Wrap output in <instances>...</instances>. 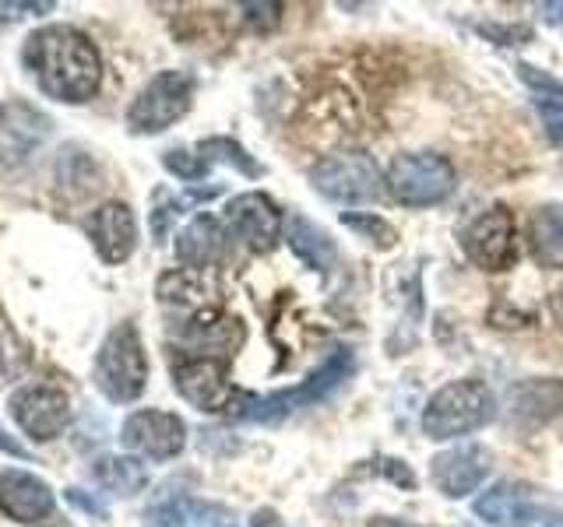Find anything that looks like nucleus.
<instances>
[{"instance_id": "18", "label": "nucleus", "mask_w": 563, "mask_h": 527, "mask_svg": "<svg viewBox=\"0 0 563 527\" xmlns=\"http://www.w3.org/2000/svg\"><path fill=\"white\" fill-rule=\"evenodd\" d=\"M155 292H158V303H163V306L187 310L194 316V313L216 310L219 281H216V274L198 271V268H176V271L158 278Z\"/></svg>"}, {"instance_id": "26", "label": "nucleus", "mask_w": 563, "mask_h": 527, "mask_svg": "<svg viewBox=\"0 0 563 527\" xmlns=\"http://www.w3.org/2000/svg\"><path fill=\"white\" fill-rule=\"evenodd\" d=\"M342 225H349L352 233H360L363 239H369V243H377L380 250H391V246L398 243V233H395V225H387L380 215H356V211H345L342 215Z\"/></svg>"}, {"instance_id": "6", "label": "nucleus", "mask_w": 563, "mask_h": 527, "mask_svg": "<svg viewBox=\"0 0 563 527\" xmlns=\"http://www.w3.org/2000/svg\"><path fill=\"white\" fill-rule=\"evenodd\" d=\"M194 88H198V81H194L190 70H158L131 102V134H163L176 120H184L194 102Z\"/></svg>"}, {"instance_id": "9", "label": "nucleus", "mask_w": 563, "mask_h": 527, "mask_svg": "<svg viewBox=\"0 0 563 527\" xmlns=\"http://www.w3.org/2000/svg\"><path fill=\"white\" fill-rule=\"evenodd\" d=\"M11 418L18 422L29 439L35 444H49L57 439L67 422H70V401L60 386H49V383H29V386H18L8 401Z\"/></svg>"}, {"instance_id": "35", "label": "nucleus", "mask_w": 563, "mask_h": 527, "mask_svg": "<svg viewBox=\"0 0 563 527\" xmlns=\"http://www.w3.org/2000/svg\"><path fill=\"white\" fill-rule=\"evenodd\" d=\"M369 527H416L409 520H395V517H374L369 520Z\"/></svg>"}, {"instance_id": "17", "label": "nucleus", "mask_w": 563, "mask_h": 527, "mask_svg": "<svg viewBox=\"0 0 563 527\" xmlns=\"http://www.w3.org/2000/svg\"><path fill=\"white\" fill-rule=\"evenodd\" d=\"M145 527H236V514L198 496H169L145 509Z\"/></svg>"}, {"instance_id": "30", "label": "nucleus", "mask_w": 563, "mask_h": 527, "mask_svg": "<svg viewBox=\"0 0 563 527\" xmlns=\"http://www.w3.org/2000/svg\"><path fill=\"white\" fill-rule=\"evenodd\" d=\"M483 35H500V46H518L515 40H532L528 29H493V25H479Z\"/></svg>"}, {"instance_id": "33", "label": "nucleus", "mask_w": 563, "mask_h": 527, "mask_svg": "<svg viewBox=\"0 0 563 527\" xmlns=\"http://www.w3.org/2000/svg\"><path fill=\"white\" fill-rule=\"evenodd\" d=\"M246 527H286V524H282V517L275 514V509H257L254 520Z\"/></svg>"}, {"instance_id": "21", "label": "nucleus", "mask_w": 563, "mask_h": 527, "mask_svg": "<svg viewBox=\"0 0 563 527\" xmlns=\"http://www.w3.org/2000/svg\"><path fill=\"white\" fill-rule=\"evenodd\" d=\"M475 514L493 527H528L536 517V503L525 492V485L497 482L475 500Z\"/></svg>"}, {"instance_id": "20", "label": "nucleus", "mask_w": 563, "mask_h": 527, "mask_svg": "<svg viewBox=\"0 0 563 527\" xmlns=\"http://www.w3.org/2000/svg\"><path fill=\"white\" fill-rule=\"evenodd\" d=\"M225 250V228L216 215H198L184 225V233L176 236V260L184 268L208 271Z\"/></svg>"}, {"instance_id": "29", "label": "nucleus", "mask_w": 563, "mask_h": 527, "mask_svg": "<svg viewBox=\"0 0 563 527\" xmlns=\"http://www.w3.org/2000/svg\"><path fill=\"white\" fill-rule=\"evenodd\" d=\"M57 4H0V25H11V22H22V18H40V14H49Z\"/></svg>"}, {"instance_id": "32", "label": "nucleus", "mask_w": 563, "mask_h": 527, "mask_svg": "<svg viewBox=\"0 0 563 527\" xmlns=\"http://www.w3.org/2000/svg\"><path fill=\"white\" fill-rule=\"evenodd\" d=\"M67 500L75 503L78 509H88V514H96V517H102V506L96 503V500H88V496H81L78 489H67Z\"/></svg>"}, {"instance_id": "12", "label": "nucleus", "mask_w": 563, "mask_h": 527, "mask_svg": "<svg viewBox=\"0 0 563 527\" xmlns=\"http://www.w3.org/2000/svg\"><path fill=\"white\" fill-rule=\"evenodd\" d=\"M225 225L240 243L251 246L254 254H268L282 239V211L264 193H240L225 204Z\"/></svg>"}, {"instance_id": "22", "label": "nucleus", "mask_w": 563, "mask_h": 527, "mask_svg": "<svg viewBox=\"0 0 563 527\" xmlns=\"http://www.w3.org/2000/svg\"><path fill=\"white\" fill-rule=\"evenodd\" d=\"M286 239H289V250L307 264L310 271H321L328 274L339 260V250H334V239L324 233L321 225H313L310 218H303L299 211L286 218Z\"/></svg>"}, {"instance_id": "8", "label": "nucleus", "mask_w": 563, "mask_h": 527, "mask_svg": "<svg viewBox=\"0 0 563 527\" xmlns=\"http://www.w3.org/2000/svg\"><path fill=\"white\" fill-rule=\"evenodd\" d=\"M173 386L180 391L187 404L198 412L219 415L233 412L236 404V386L229 380V362L211 359V356H180L173 362Z\"/></svg>"}, {"instance_id": "27", "label": "nucleus", "mask_w": 563, "mask_h": 527, "mask_svg": "<svg viewBox=\"0 0 563 527\" xmlns=\"http://www.w3.org/2000/svg\"><path fill=\"white\" fill-rule=\"evenodd\" d=\"M163 166L176 176V180H184V183H198V180H205L208 176V162L198 155V148L194 152H187V148H173V152H166L163 155Z\"/></svg>"}, {"instance_id": "24", "label": "nucleus", "mask_w": 563, "mask_h": 527, "mask_svg": "<svg viewBox=\"0 0 563 527\" xmlns=\"http://www.w3.org/2000/svg\"><path fill=\"white\" fill-rule=\"evenodd\" d=\"M528 243H532V257L542 268H563V208L560 204L536 208L532 225H528Z\"/></svg>"}, {"instance_id": "16", "label": "nucleus", "mask_w": 563, "mask_h": 527, "mask_svg": "<svg viewBox=\"0 0 563 527\" xmlns=\"http://www.w3.org/2000/svg\"><path fill=\"white\" fill-rule=\"evenodd\" d=\"M57 496L53 489L29 471H4L0 474V514L14 524H40L53 514Z\"/></svg>"}, {"instance_id": "10", "label": "nucleus", "mask_w": 563, "mask_h": 527, "mask_svg": "<svg viewBox=\"0 0 563 527\" xmlns=\"http://www.w3.org/2000/svg\"><path fill=\"white\" fill-rule=\"evenodd\" d=\"M462 250L483 271H504L515 264V215L504 204H493L475 215L462 233Z\"/></svg>"}, {"instance_id": "36", "label": "nucleus", "mask_w": 563, "mask_h": 527, "mask_svg": "<svg viewBox=\"0 0 563 527\" xmlns=\"http://www.w3.org/2000/svg\"><path fill=\"white\" fill-rule=\"evenodd\" d=\"M542 527H563V517H550V520H542Z\"/></svg>"}, {"instance_id": "31", "label": "nucleus", "mask_w": 563, "mask_h": 527, "mask_svg": "<svg viewBox=\"0 0 563 527\" xmlns=\"http://www.w3.org/2000/svg\"><path fill=\"white\" fill-rule=\"evenodd\" d=\"M0 453H11V457H29V447L18 444V439L0 426Z\"/></svg>"}, {"instance_id": "28", "label": "nucleus", "mask_w": 563, "mask_h": 527, "mask_svg": "<svg viewBox=\"0 0 563 527\" xmlns=\"http://www.w3.org/2000/svg\"><path fill=\"white\" fill-rule=\"evenodd\" d=\"M539 116L542 127L556 145H563V99H539Z\"/></svg>"}, {"instance_id": "34", "label": "nucleus", "mask_w": 563, "mask_h": 527, "mask_svg": "<svg viewBox=\"0 0 563 527\" xmlns=\"http://www.w3.org/2000/svg\"><path fill=\"white\" fill-rule=\"evenodd\" d=\"M539 14L550 25H563V4H539Z\"/></svg>"}, {"instance_id": "19", "label": "nucleus", "mask_w": 563, "mask_h": 527, "mask_svg": "<svg viewBox=\"0 0 563 527\" xmlns=\"http://www.w3.org/2000/svg\"><path fill=\"white\" fill-rule=\"evenodd\" d=\"M560 412H563V383L556 377L525 380L510 391V415L528 429L545 426V422H553Z\"/></svg>"}, {"instance_id": "13", "label": "nucleus", "mask_w": 563, "mask_h": 527, "mask_svg": "<svg viewBox=\"0 0 563 527\" xmlns=\"http://www.w3.org/2000/svg\"><path fill=\"white\" fill-rule=\"evenodd\" d=\"M489 450L483 444H457L444 453H437L430 461V479L433 485L451 500H462L468 492L483 485L489 471Z\"/></svg>"}, {"instance_id": "15", "label": "nucleus", "mask_w": 563, "mask_h": 527, "mask_svg": "<svg viewBox=\"0 0 563 527\" xmlns=\"http://www.w3.org/2000/svg\"><path fill=\"white\" fill-rule=\"evenodd\" d=\"M180 341L190 348L187 356H211V359H225L243 345V324L236 316H225L219 310H205L194 313L187 324H180Z\"/></svg>"}, {"instance_id": "14", "label": "nucleus", "mask_w": 563, "mask_h": 527, "mask_svg": "<svg viewBox=\"0 0 563 527\" xmlns=\"http://www.w3.org/2000/svg\"><path fill=\"white\" fill-rule=\"evenodd\" d=\"M85 233L106 264H123L137 246V218L123 201H106L85 218Z\"/></svg>"}, {"instance_id": "25", "label": "nucleus", "mask_w": 563, "mask_h": 527, "mask_svg": "<svg viewBox=\"0 0 563 527\" xmlns=\"http://www.w3.org/2000/svg\"><path fill=\"white\" fill-rule=\"evenodd\" d=\"M198 155L205 158L208 166L222 162V166L240 169L243 176H261V166L254 162L251 155H246L243 145H236L233 137H208V141H201V145H198Z\"/></svg>"}, {"instance_id": "1", "label": "nucleus", "mask_w": 563, "mask_h": 527, "mask_svg": "<svg viewBox=\"0 0 563 527\" xmlns=\"http://www.w3.org/2000/svg\"><path fill=\"white\" fill-rule=\"evenodd\" d=\"M22 64L49 99L78 105L102 85V60L96 43L75 25H46L32 32L22 49Z\"/></svg>"}, {"instance_id": "4", "label": "nucleus", "mask_w": 563, "mask_h": 527, "mask_svg": "<svg viewBox=\"0 0 563 527\" xmlns=\"http://www.w3.org/2000/svg\"><path fill=\"white\" fill-rule=\"evenodd\" d=\"M497 415V401L483 380H451L430 397L427 412H422V433L430 439H457Z\"/></svg>"}, {"instance_id": "3", "label": "nucleus", "mask_w": 563, "mask_h": 527, "mask_svg": "<svg viewBox=\"0 0 563 527\" xmlns=\"http://www.w3.org/2000/svg\"><path fill=\"white\" fill-rule=\"evenodd\" d=\"M92 377L99 391L117 404H131L145 394L148 359H145V345H141V334L131 321L117 324L106 334V341L99 345Z\"/></svg>"}, {"instance_id": "11", "label": "nucleus", "mask_w": 563, "mask_h": 527, "mask_svg": "<svg viewBox=\"0 0 563 527\" xmlns=\"http://www.w3.org/2000/svg\"><path fill=\"white\" fill-rule=\"evenodd\" d=\"M123 447L141 453V457H152V461H169L184 447H187V426L180 415L173 412H158V408H145V412H134L120 429Z\"/></svg>"}, {"instance_id": "5", "label": "nucleus", "mask_w": 563, "mask_h": 527, "mask_svg": "<svg viewBox=\"0 0 563 527\" xmlns=\"http://www.w3.org/2000/svg\"><path fill=\"white\" fill-rule=\"evenodd\" d=\"M454 166L437 152H409L398 155L387 169V190L405 208H430L448 201L454 193Z\"/></svg>"}, {"instance_id": "23", "label": "nucleus", "mask_w": 563, "mask_h": 527, "mask_svg": "<svg viewBox=\"0 0 563 527\" xmlns=\"http://www.w3.org/2000/svg\"><path fill=\"white\" fill-rule=\"evenodd\" d=\"M92 479L99 489L113 492V496H137L148 485V468L128 453H102L92 464Z\"/></svg>"}, {"instance_id": "7", "label": "nucleus", "mask_w": 563, "mask_h": 527, "mask_svg": "<svg viewBox=\"0 0 563 527\" xmlns=\"http://www.w3.org/2000/svg\"><path fill=\"white\" fill-rule=\"evenodd\" d=\"M310 183L313 190H321L328 201H339V204L377 201L384 190L377 162L363 152H339V155L321 158V162L310 169Z\"/></svg>"}, {"instance_id": "2", "label": "nucleus", "mask_w": 563, "mask_h": 527, "mask_svg": "<svg viewBox=\"0 0 563 527\" xmlns=\"http://www.w3.org/2000/svg\"><path fill=\"white\" fill-rule=\"evenodd\" d=\"M352 366H356L352 351L339 348V351H331V356L321 362V369H313V373L303 383L289 386V391H278V394H268V397H246V394H240L229 415L240 418V422H264V426H272V422H282V418H289L292 412L313 408L317 401L331 397L352 377Z\"/></svg>"}]
</instances>
